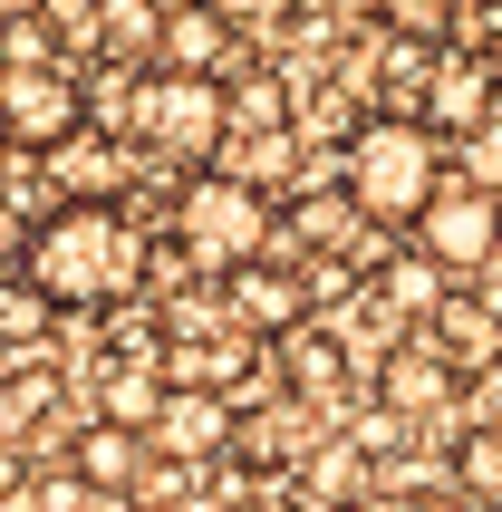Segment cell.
Segmentation results:
<instances>
[{
    "instance_id": "cell-8",
    "label": "cell",
    "mask_w": 502,
    "mask_h": 512,
    "mask_svg": "<svg viewBox=\"0 0 502 512\" xmlns=\"http://www.w3.org/2000/svg\"><path fill=\"white\" fill-rule=\"evenodd\" d=\"M232 58H242V29H232V20H213L203 0L165 10V29H155V68H165V78H213V87H232Z\"/></svg>"
},
{
    "instance_id": "cell-21",
    "label": "cell",
    "mask_w": 502,
    "mask_h": 512,
    "mask_svg": "<svg viewBox=\"0 0 502 512\" xmlns=\"http://www.w3.org/2000/svg\"><path fill=\"white\" fill-rule=\"evenodd\" d=\"M39 329H49V300L29 281H0V348H29Z\"/></svg>"
},
{
    "instance_id": "cell-26",
    "label": "cell",
    "mask_w": 502,
    "mask_h": 512,
    "mask_svg": "<svg viewBox=\"0 0 502 512\" xmlns=\"http://www.w3.org/2000/svg\"><path fill=\"white\" fill-rule=\"evenodd\" d=\"M358 512H435V503H416V493H396V484H377V493H367Z\"/></svg>"
},
{
    "instance_id": "cell-27",
    "label": "cell",
    "mask_w": 502,
    "mask_h": 512,
    "mask_svg": "<svg viewBox=\"0 0 502 512\" xmlns=\"http://www.w3.org/2000/svg\"><path fill=\"white\" fill-rule=\"evenodd\" d=\"M280 512H338V503H319V493H300V503H280Z\"/></svg>"
},
{
    "instance_id": "cell-10",
    "label": "cell",
    "mask_w": 502,
    "mask_h": 512,
    "mask_svg": "<svg viewBox=\"0 0 502 512\" xmlns=\"http://www.w3.org/2000/svg\"><path fill=\"white\" fill-rule=\"evenodd\" d=\"M223 310L242 319L251 339H290V329L309 319V281L290 271V261H251V271L223 281Z\"/></svg>"
},
{
    "instance_id": "cell-4",
    "label": "cell",
    "mask_w": 502,
    "mask_h": 512,
    "mask_svg": "<svg viewBox=\"0 0 502 512\" xmlns=\"http://www.w3.org/2000/svg\"><path fill=\"white\" fill-rule=\"evenodd\" d=\"M126 145H136V155H165V165H184V174H213V155L232 145L223 87L145 68V78H136V107H126Z\"/></svg>"
},
{
    "instance_id": "cell-3",
    "label": "cell",
    "mask_w": 502,
    "mask_h": 512,
    "mask_svg": "<svg viewBox=\"0 0 502 512\" xmlns=\"http://www.w3.org/2000/svg\"><path fill=\"white\" fill-rule=\"evenodd\" d=\"M174 252L194 261L203 281H232L251 261H280V203L251 194L242 174H184V194H174Z\"/></svg>"
},
{
    "instance_id": "cell-13",
    "label": "cell",
    "mask_w": 502,
    "mask_h": 512,
    "mask_svg": "<svg viewBox=\"0 0 502 512\" xmlns=\"http://www.w3.org/2000/svg\"><path fill=\"white\" fill-rule=\"evenodd\" d=\"M425 348H435L445 368H464V377L502 368V310H493V300H474V290H454L445 310L425 319Z\"/></svg>"
},
{
    "instance_id": "cell-12",
    "label": "cell",
    "mask_w": 502,
    "mask_h": 512,
    "mask_svg": "<svg viewBox=\"0 0 502 512\" xmlns=\"http://www.w3.org/2000/svg\"><path fill=\"white\" fill-rule=\"evenodd\" d=\"M145 464H155V455H145V435L107 426V416H97V426H78V445H68V474H78L97 503H136Z\"/></svg>"
},
{
    "instance_id": "cell-14",
    "label": "cell",
    "mask_w": 502,
    "mask_h": 512,
    "mask_svg": "<svg viewBox=\"0 0 502 512\" xmlns=\"http://www.w3.org/2000/svg\"><path fill=\"white\" fill-rule=\"evenodd\" d=\"M136 165H145L136 145H126V136H97V126H87L78 145H58V155H49V174H58V194H68V203H116Z\"/></svg>"
},
{
    "instance_id": "cell-2",
    "label": "cell",
    "mask_w": 502,
    "mask_h": 512,
    "mask_svg": "<svg viewBox=\"0 0 502 512\" xmlns=\"http://www.w3.org/2000/svg\"><path fill=\"white\" fill-rule=\"evenodd\" d=\"M338 194H348V213H358L377 242L387 232H416L425 213H435V194H445V145L425 136V116H367L358 136L329 155Z\"/></svg>"
},
{
    "instance_id": "cell-17",
    "label": "cell",
    "mask_w": 502,
    "mask_h": 512,
    "mask_svg": "<svg viewBox=\"0 0 502 512\" xmlns=\"http://www.w3.org/2000/svg\"><path fill=\"white\" fill-rule=\"evenodd\" d=\"M464 10L474 0H377V29L406 39V49H445L454 29H464Z\"/></svg>"
},
{
    "instance_id": "cell-18",
    "label": "cell",
    "mask_w": 502,
    "mask_h": 512,
    "mask_svg": "<svg viewBox=\"0 0 502 512\" xmlns=\"http://www.w3.org/2000/svg\"><path fill=\"white\" fill-rule=\"evenodd\" d=\"M223 155H232V165L223 174H242V184H251V194H280V184H300V155H309V145L300 136H261V145H223Z\"/></svg>"
},
{
    "instance_id": "cell-16",
    "label": "cell",
    "mask_w": 502,
    "mask_h": 512,
    "mask_svg": "<svg viewBox=\"0 0 502 512\" xmlns=\"http://www.w3.org/2000/svg\"><path fill=\"white\" fill-rule=\"evenodd\" d=\"M223 116H232V145L290 136V78H280V68H242V78L223 87Z\"/></svg>"
},
{
    "instance_id": "cell-7",
    "label": "cell",
    "mask_w": 502,
    "mask_h": 512,
    "mask_svg": "<svg viewBox=\"0 0 502 512\" xmlns=\"http://www.w3.org/2000/svg\"><path fill=\"white\" fill-rule=\"evenodd\" d=\"M271 377H280V397H300V406H338L348 387H358L348 339H338L329 319H300L290 339H271Z\"/></svg>"
},
{
    "instance_id": "cell-9",
    "label": "cell",
    "mask_w": 502,
    "mask_h": 512,
    "mask_svg": "<svg viewBox=\"0 0 502 512\" xmlns=\"http://www.w3.org/2000/svg\"><path fill=\"white\" fill-rule=\"evenodd\" d=\"M493 49H474V58H435V87H425V136L445 145V136H464L474 145L483 126H493Z\"/></svg>"
},
{
    "instance_id": "cell-24",
    "label": "cell",
    "mask_w": 502,
    "mask_h": 512,
    "mask_svg": "<svg viewBox=\"0 0 502 512\" xmlns=\"http://www.w3.org/2000/svg\"><path fill=\"white\" fill-rule=\"evenodd\" d=\"M464 397H474V435H502V368H483Z\"/></svg>"
},
{
    "instance_id": "cell-1",
    "label": "cell",
    "mask_w": 502,
    "mask_h": 512,
    "mask_svg": "<svg viewBox=\"0 0 502 512\" xmlns=\"http://www.w3.org/2000/svg\"><path fill=\"white\" fill-rule=\"evenodd\" d=\"M155 252H145V232L126 223V203H58L39 213L29 232V271L20 281L49 300V310H116V300H136Z\"/></svg>"
},
{
    "instance_id": "cell-20",
    "label": "cell",
    "mask_w": 502,
    "mask_h": 512,
    "mask_svg": "<svg viewBox=\"0 0 502 512\" xmlns=\"http://www.w3.org/2000/svg\"><path fill=\"white\" fill-rule=\"evenodd\" d=\"M39 29H49L58 49H68V68H78V49L107 39V10H97V0H39Z\"/></svg>"
},
{
    "instance_id": "cell-25",
    "label": "cell",
    "mask_w": 502,
    "mask_h": 512,
    "mask_svg": "<svg viewBox=\"0 0 502 512\" xmlns=\"http://www.w3.org/2000/svg\"><path fill=\"white\" fill-rule=\"evenodd\" d=\"M203 10H213V20H232V29H271L290 0H203Z\"/></svg>"
},
{
    "instance_id": "cell-19",
    "label": "cell",
    "mask_w": 502,
    "mask_h": 512,
    "mask_svg": "<svg viewBox=\"0 0 502 512\" xmlns=\"http://www.w3.org/2000/svg\"><path fill=\"white\" fill-rule=\"evenodd\" d=\"M445 474L464 484V503H493V512H502V435H474V426H464Z\"/></svg>"
},
{
    "instance_id": "cell-5",
    "label": "cell",
    "mask_w": 502,
    "mask_h": 512,
    "mask_svg": "<svg viewBox=\"0 0 502 512\" xmlns=\"http://www.w3.org/2000/svg\"><path fill=\"white\" fill-rule=\"evenodd\" d=\"M87 136V78L68 58L49 68H0V145L20 155H58V145Z\"/></svg>"
},
{
    "instance_id": "cell-6",
    "label": "cell",
    "mask_w": 502,
    "mask_h": 512,
    "mask_svg": "<svg viewBox=\"0 0 502 512\" xmlns=\"http://www.w3.org/2000/svg\"><path fill=\"white\" fill-rule=\"evenodd\" d=\"M416 252L435 261L454 290L483 281V271L502 261V194H493V184H464V174H454L445 194H435V213L416 223Z\"/></svg>"
},
{
    "instance_id": "cell-15",
    "label": "cell",
    "mask_w": 502,
    "mask_h": 512,
    "mask_svg": "<svg viewBox=\"0 0 502 512\" xmlns=\"http://www.w3.org/2000/svg\"><path fill=\"white\" fill-rule=\"evenodd\" d=\"M377 397H387V416H406V426H416V416H445L454 397H464V377L445 368V358H435V348H396L387 368H377Z\"/></svg>"
},
{
    "instance_id": "cell-22",
    "label": "cell",
    "mask_w": 502,
    "mask_h": 512,
    "mask_svg": "<svg viewBox=\"0 0 502 512\" xmlns=\"http://www.w3.org/2000/svg\"><path fill=\"white\" fill-rule=\"evenodd\" d=\"M29 232H39V223L0 194V281H20V271H29Z\"/></svg>"
},
{
    "instance_id": "cell-11",
    "label": "cell",
    "mask_w": 502,
    "mask_h": 512,
    "mask_svg": "<svg viewBox=\"0 0 502 512\" xmlns=\"http://www.w3.org/2000/svg\"><path fill=\"white\" fill-rule=\"evenodd\" d=\"M232 435H242V397H223V387H174L165 416H155L165 464H203L213 445H232Z\"/></svg>"
},
{
    "instance_id": "cell-23",
    "label": "cell",
    "mask_w": 502,
    "mask_h": 512,
    "mask_svg": "<svg viewBox=\"0 0 502 512\" xmlns=\"http://www.w3.org/2000/svg\"><path fill=\"white\" fill-rule=\"evenodd\" d=\"M184 493H194V464H145L136 503H145V512H174V503H184Z\"/></svg>"
}]
</instances>
